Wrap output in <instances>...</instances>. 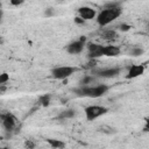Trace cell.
<instances>
[{
	"mask_svg": "<svg viewBox=\"0 0 149 149\" xmlns=\"http://www.w3.org/2000/svg\"><path fill=\"white\" fill-rule=\"evenodd\" d=\"M122 13L119 3H107L105 8L97 15V22L100 27H105L118 19Z\"/></svg>",
	"mask_w": 149,
	"mask_h": 149,
	"instance_id": "obj_1",
	"label": "cell"
},
{
	"mask_svg": "<svg viewBox=\"0 0 149 149\" xmlns=\"http://www.w3.org/2000/svg\"><path fill=\"white\" fill-rule=\"evenodd\" d=\"M108 91V86L105 84L95 85V86H87L80 85L78 88H74L73 92L77 93L79 97H88V98H99L102 97Z\"/></svg>",
	"mask_w": 149,
	"mask_h": 149,
	"instance_id": "obj_2",
	"label": "cell"
},
{
	"mask_svg": "<svg viewBox=\"0 0 149 149\" xmlns=\"http://www.w3.org/2000/svg\"><path fill=\"white\" fill-rule=\"evenodd\" d=\"M77 71H78V68H74V66H69V65L56 66L51 70V77L54 79L64 80V79H68L69 77H71Z\"/></svg>",
	"mask_w": 149,
	"mask_h": 149,
	"instance_id": "obj_3",
	"label": "cell"
},
{
	"mask_svg": "<svg viewBox=\"0 0 149 149\" xmlns=\"http://www.w3.org/2000/svg\"><path fill=\"white\" fill-rule=\"evenodd\" d=\"M85 112V116L88 121H93L95 119H98L99 116L106 114L108 112V108L104 107V106H97V105H91V106H87L85 107L84 109Z\"/></svg>",
	"mask_w": 149,
	"mask_h": 149,
	"instance_id": "obj_4",
	"label": "cell"
},
{
	"mask_svg": "<svg viewBox=\"0 0 149 149\" xmlns=\"http://www.w3.org/2000/svg\"><path fill=\"white\" fill-rule=\"evenodd\" d=\"M120 72H121L120 68H108V69H100L94 73L100 78H114L119 76Z\"/></svg>",
	"mask_w": 149,
	"mask_h": 149,
	"instance_id": "obj_5",
	"label": "cell"
},
{
	"mask_svg": "<svg viewBox=\"0 0 149 149\" xmlns=\"http://www.w3.org/2000/svg\"><path fill=\"white\" fill-rule=\"evenodd\" d=\"M78 15L84 20V21H88V20H92L97 16V10L91 8V7H80L78 9Z\"/></svg>",
	"mask_w": 149,
	"mask_h": 149,
	"instance_id": "obj_6",
	"label": "cell"
},
{
	"mask_svg": "<svg viewBox=\"0 0 149 149\" xmlns=\"http://www.w3.org/2000/svg\"><path fill=\"white\" fill-rule=\"evenodd\" d=\"M84 47H85V42H83L80 40H77V41L71 42L66 47V51L71 55H78L84 50Z\"/></svg>",
	"mask_w": 149,
	"mask_h": 149,
	"instance_id": "obj_7",
	"label": "cell"
},
{
	"mask_svg": "<svg viewBox=\"0 0 149 149\" xmlns=\"http://www.w3.org/2000/svg\"><path fill=\"white\" fill-rule=\"evenodd\" d=\"M144 72V65L142 64H134V65H130V68L128 69V73L126 76L127 79H133V78H136L141 74H143Z\"/></svg>",
	"mask_w": 149,
	"mask_h": 149,
	"instance_id": "obj_8",
	"label": "cell"
},
{
	"mask_svg": "<svg viewBox=\"0 0 149 149\" xmlns=\"http://www.w3.org/2000/svg\"><path fill=\"white\" fill-rule=\"evenodd\" d=\"M16 123H17L16 118H15L12 113H9V112H8V113L6 114V116L2 119V126H3V128H5L6 130H8V132L13 130V129L15 128Z\"/></svg>",
	"mask_w": 149,
	"mask_h": 149,
	"instance_id": "obj_9",
	"label": "cell"
},
{
	"mask_svg": "<svg viewBox=\"0 0 149 149\" xmlns=\"http://www.w3.org/2000/svg\"><path fill=\"white\" fill-rule=\"evenodd\" d=\"M120 52L121 50L116 45H102L101 47V55L106 57H115Z\"/></svg>",
	"mask_w": 149,
	"mask_h": 149,
	"instance_id": "obj_10",
	"label": "cell"
},
{
	"mask_svg": "<svg viewBox=\"0 0 149 149\" xmlns=\"http://www.w3.org/2000/svg\"><path fill=\"white\" fill-rule=\"evenodd\" d=\"M101 47L100 44L97 43H88L87 44V49H88V57L90 58H98L101 57Z\"/></svg>",
	"mask_w": 149,
	"mask_h": 149,
	"instance_id": "obj_11",
	"label": "cell"
},
{
	"mask_svg": "<svg viewBox=\"0 0 149 149\" xmlns=\"http://www.w3.org/2000/svg\"><path fill=\"white\" fill-rule=\"evenodd\" d=\"M45 141L50 144V147H52V148H55V149H63V148H65V143H64L63 141H61V140L47 139Z\"/></svg>",
	"mask_w": 149,
	"mask_h": 149,
	"instance_id": "obj_12",
	"label": "cell"
},
{
	"mask_svg": "<svg viewBox=\"0 0 149 149\" xmlns=\"http://www.w3.org/2000/svg\"><path fill=\"white\" fill-rule=\"evenodd\" d=\"M74 115H76L74 109L68 108V109H64L63 112H61V114H59L58 118H59V119H72Z\"/></svg>",
	"mask_w": 149,
	"mask_h": 149,
	"instance_id": "obj_13",
	"label": "cell"
},
{
	"mask_svg": "<svg viewBox=\"0 0 149 149\" xmlns=\"http://www.w3.org/2000/svg\"><path fill=\"white\" fill-rule=\"evenodd\" d=\"M101 35H102V37H104L105 40H114V38H116V33H115L114 30H112V29L104 30V31L101 33Z\"/></svg>",
	"mask_w": 149,
	"mask_h": 149,
	"instance_id": "obj_14",
	"label": "cell"
},
{
	"mask_svg": "<svg viewBox=\"0 0 149 149\" xmlns=\"http://www.w3.org/2000/svg\"><path fill=\"white\" fill-rule=\"evenodd\" d=\"M50 99H51V95H50V94H43V95H41V97L38 98V102H40L42 106L47 107V106H49V104H50Z\"/></svg>",
	"mask_w": 149,
	"mask_h": 149,
	"instance_id": "obj_15",
	"label": "cell"
},
{
	"mask_svg": "<svg viewBox=\"0 0 149 149\" xmlns=\"http://www.w3.org/2000/svg\"><path fill=\"white\" fill-rule=\"evenodd\" d=\"M94 77H92V76H85L81 80H80V85H87V84H91V83H94Z\"/></svg>",
	"mask_w": 149,
	"mask_h": 149,
	"instance_id": "obj_16",
	"label": "cell"
},
{
	"mask_svg": "<svg viewBox=\"0 0 149 149\" xmlns=\"http://www.w3.org/2000/svg\"><path fill=\"white\" fill-rule=\"evenodd\" d=\"M143 54V49L142 48H139V47H135V48H133L132 50H130V55L132 56H140V55H142Z\"/></svg>",
	"mask_w": 149,
	"mask_h": 149,
	"instance_id": "obj_17",
	"label": "cell"
},
{
	"mask_svg": "<svg viewBox=\"0 0 149 149\" xmlns=\"http://www.w3.org/2000/svg\"><path fill=\"white\" fill-rule=\"evenodd\" d=\"M9 80V74L3 72V73H0V85H3L5 83H7Z\"/></svg>",
	"mask_w": 149,
	"mask_h": 149,
	"instance_id": "obj_18",
	"label": "cell"
},
{
	"mask_svg": "<svg viewBox=\"0 0 149 149\" xmlns=\"http://www.w3.org/2000/svg\"><path fill=\"white\" fill-rule=\"evenodd\" d=\"M54 15H55V12H54L52 8H47V9L44 10V16L50 17V16H54Z\"/></svg>",
	"mask_w": 149,
	"mask_h": 149,
	"instance_id": "obj_19",
	"label": "cell"
},
{
	"mask_svg": "<svg viewBox=\"0 0 149 149\" xmlns=\"http://www.w3.org/2000/svg\"><path fill=\"white\" fill-rule=\"evenodd\" d=\"M130 29V26L129 24H127V23H121L120 24V30L121 31H128Z\"/></svg>",
	"mask_w": 149,
	"mask_h": 149,
	"instance_id": "obj_20",
	"label": "cell"
},
{
	"mask_svg": "<svg viewBox=\"0 0 149 149\" xmlns=\"http://www.w3.org/2000/svg\"><path fill=\"white\" fill-rule=\"evenodd\" d=\"M24 146H26V147H28V148H35V143H34L33 141H30V140H28V141H26V143H24Z\"/></svg>",
	"mask_w": 149,
	"mask_h": 149,
	"instance_id": "obj_21",
	"label": "cell"
},
{
	"mask_svg": "<svg viewBox=\"0 0 149 149\" xmlns=\"http://www.w3.org/2000/svg\"><path fill=\"white\" fill-rule=\"evenodd\" d=\"M74 22H76L77 24H83L85 21H84V20H83L80 16H77V17H74Z\"/></svg>",
	"mask_w": 149,
	"mask_h": 149,
	"instance_id": "obj_22",
	"label": "cell"
},
{
	"mask_svg": "<svg viewBox=\"0 0 149 149\" xmlns=\"http://www.w3.org/2000/svg\"><path fill=\"white\" fill-rule=\"evenodd\" d=\"M23 2V0H10V3L13 5V6H19V5H21Z\"/></svg>",
	"mask_w": 149,
	"mask_h": 149,
	"instance_id": "obj_23",
	"label": "cell"
},
{
	"mask_svg": "<svg viewBox=\"0 0 149 149\" xmlns=\"http://www.w3.org/2000/svg\"><path fill=\"white\" fill-rule=\"evenodd\" d=\"M7 113H8V112H7ZM7 113H2V112H0V121H2V119L6 116Z\"/></svg>",
	"mask_w": 149,
	"mask_h": 149,
	"instance_id": "obj_24",
	"label": "cell"
},
{
	"mask_svg": "<svg viewBox=\"0 0 149 149\" xmlns=\"http://www.w3.org/2000/svg\"><path fill=\"white\" fill-rule=\"evenodd\" d=\"M1 16H2V10L0 9V19H1Z\"/></svg>",
	"mask_w": 149,
	"mask_h": 149,
	"instance_id": "obj_25",
	"label": "cell"
},
{
	"mask_svg": "<svg viewBox=\"0 0 149 149\" xmlns=\"http://www.w3.org/2000/svg\"><path fill=\"white\" fill-rule=\"evenodd\" d=\"M0 43H3V40H2L1 37H0Z\"/></svg>",
	"mask_w": 149,
	"mask_h": 149,
	"instance_id": "obj_26",
	"label": "cell"
}]
</instances>
